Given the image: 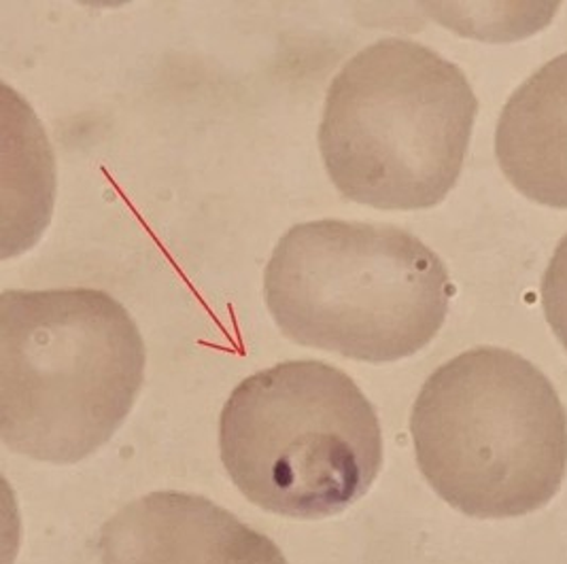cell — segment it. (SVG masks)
Returning a JSON list of instances; mask_svg holds the SVG:
<instances>
[{"label": "cell", "mask_w": 567, "mask_h": 564, "mask_svg": "<svg viewBox=\"0 0 567 564\" xmlns=\"http://www.w3.org/2000/svg\"><path fill=\"white\" fill-rule=\"evenodd\" d=\"M495 157L518 194L567 208V52L523 81L495 129Z\"/></svg>", "instance_id": "obj_7"}, {"label": "cell", "mask_w": 567, "mask_h": 564, "mask_svg": "<svg viewBox=\"0 0 567 564\" xmlns=\"http://www.w3.org/2000/svg\"><path fill=\"white\" fill-rule=\"evenodd\" d=\"M145 378L128 310L99 289L0 297V437L34 461L73 464L115 436Z\"/></svg>", "instance_id": "obj_1"}, {"label": "cell", "mask_w": 567, "mask_h": 564, "mask_svg": "<svg viewBox=\"0 0 567 564\" xmlns=\"http://www.w3.org/2000/svg\"><path fill=\"white\" fill-rule=\"evenodd\" d=\"M427 484L470 518L538 512L566 480L567 414L532 361L481 346L439 367L411 416Z\"/></svg>", "instance_id": "obj_2"}, {"label": "cell", "mask_w": 567, "mask_h": 564, "mask_svg": "<svg viewBox=\"0 0 567 564\" xmlns=\"http://www.w3.org/2000/svg\"><path fill=\"white\" fill-rule=\"evenodd\" d=\"M476 113V94L457 64L416 41L383 39L332 81L319 152L347 200L423 210L460 180Z\"/></svg>", "instance_id": "obj_3"}, {"label": "cell", "mask_w": 567, "mask_h": 564, "mask_svg": "<svg viewBox=\"0 0 567 564\" xmlns=\"http://www.w3.org/2000/svg\"><path fill=\"white\" fill-rule=\"evenodd\" d=\"M219 455L254 505L298 520L344 512L383 467V434L342 369L287 361L236 386L219 418Z\"/></svg>", "instance_id": "obj_5"}, {"label": "cell", "mask_w": 567, "mask_h": 564, "mask_svg": "<svg viewBox=\"0 0 567 564\" xmlns=\"http://www.w3.org/2000/svg\"><path fill=\"white\" fill-rule=\"evenodd\" d=\"M540 295L544 316L567 353V233L542 276Z\"/></svg>", "instance_id": "obj_8"}, {"label": "cell", "mask_w": 567, "mask_h": 564, "mask_svg": "<svg viewBox=\"0 0 567 564\" xmlns=\"http://www.w3.org/2000/svg\"><path fill=\"white\" fill-rule=\"evenodd\" d=\"M451 295L444 263L411 231L358 221L291 228L264 272L266 306L285 337L365 363L425 348Z\"/></svg>", "instance_id": "obj_4"}, {"label": "cell", "mask_w": 567, "mask_h": 564, "mask_svg": "<svg viewBox=\"0 0 567 564\" xmlns=\"http://www.w3.org/2000/svg\"><path fill=\"white\" fill-rule=\"evenodd\" d=\"M103 564H289L277 543L205 497L152 492L101 533Z\"/></svg>", "instance_id": "obj_6"}]
</instances>
